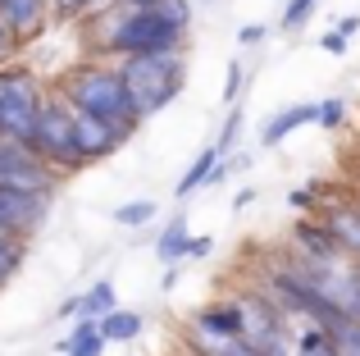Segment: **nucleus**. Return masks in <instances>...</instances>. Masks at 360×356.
<instances>
[{"instance_id":"9b49d317","label":"nucleus","mask_w":360,"mask_h":356,"mask_svg":"<svg viewBox=\"0 0 360 356\" xmlns=\"http://www.w3.org/2000/svg\"><path fill=\"white\" fill-rule=\"evenodd\" d=\"M292 238H297V247H301V260H347L342 242L333 238V229H328V224L301 220L297 229H292Z\"/></svg>"},{"instance_id":"c756f323","label":"nucleus","mask_w":360,"mask_h":356,"mask_svg":"<svg viewBox=\"0 0 360 356\" xmlns=\"http://www.w3.org/2000/svg\"><path fill=\"white\" fill-rule=\"evenodd\" d=\"M205 251H210V242H205V238H192V251H187V256H205Z\"/></svg>"},{"instance_id":"f8f14e48","label":"nucleus","mask_w":360,"mask_h":356,"mask_svg":"<svg viewBox=\"0 0 360 356\" xmlns=\"http://www.w3.org/2000/svg\"><path fill=\"white\" fill-rule=\"evenodd\" d=\"M315 119H319V106H288V110H278V115L260 128V142L264 146H278L283 137H292L301 124H315Z\"/></svg>"},{"instance_id":"9d476101","label":"nucleus","mask_w":360,"mask_h":356,"mask_svg":"<svg viewBox=\"0 0 360 356\" xmlns=\"http://www.w3.org/2000/svg\"><path fill=\"white\" fill-rule=\"evenodd\" d=\"M46 9H51V0H0V23L9 27L14 42H27L41 32Z\"/></svg>"},{"instance_id":"1a4fd4ad","label":"nucleus","mask_w":360,"mask_h":356,"mask_svg":"<svg viewBox=\"0 0 360 356\" xmlns=\"http://www.w3.org/2000/svg\"><path fill=\"white\" fill-rule=\"evenodd\" d=\"M192 329H205L214 338H246V315L242 302H210L192 315Z\"/></svg>"},{"instance_id":"20e7f679","label":"nucleus","mask_w":360,"mask_h":356,"mask_svg":"<svg viewBox=\"0 0 360 356\" xmlns=\"http://www.w3.org/2000/svg\"><path fill=\"white\" fill-rule=\"evenodd\" d=\"M32 155L46 165V170L55 174H73L82 170V146H78V133H73V106L55 91V96H46L41 115H37V133H32Z\"/></svg>"},{"instance_id":"2eb2a0df","label":"nucleus","mask_w":360,"mask_h":356,"mask_svg":"<svg viewBox=\"0 0 360 356\" xmlns=\"http://www.w3.org/2000/svg\"><path fill=\"white\" fill-rule=\"evenodd\" d=\"M119 311V297H115V284L110 279H101V284H91L87 293H82V311L78 320H105V315Z\"/></svg>"},{"instance_id":"a211bd4d","label":"nucleus","mask_w":360,"mask_h":356,"mask_svg":"<svg viewBox=\"0 0 360 356\" xmlns=\"http://www.w3.org/2000/svg\"><path fill=\"white\" fill-rule=\"evenodd\" d=\"M315 5H319V0H288V9H283V18H278V23L288 27V32H297V27H306V23H310Z\"/></svg>"},{"instance_id":"39448f33","label":"nucleus","mask_w":360,"mask_h":356,"mask_svg":"<svg viewBox=\"0 0 360 356\" xmlns=\"http://www.w3.org/2000/svg\"><path fill=\"white\" fill-rule=\"evenodd\" d=\"M41 106H46V91L32 69H0V142H18L32 151Z\"/></svg>"},{"instance_id":"f3484780","label":"nucleus","mask_w":360,"mask_h":356,"mask_svg":"<svg viewBox=\"0 0 360 356\" xmlns=\"http://www.w3.org/2000/svg\"><path fill=\"white\" fill-rule=\"evenodd\" d=\"M101 324V338L105 343H132L141 333V315H132V311H115V315H105V320H96Z\"/></svg>"},{"instance_id":"393cba45","label":"nucleus","mask_w":360,"mask_h":356,"mask_svg":"<svg viewBox=\"0 0 360 356\" xmlns=\"http://www.w3.org/2000/svg\"><path fill=\"white\" fill-rule=\"evenodd\" d=\"M238 128H242V115L233 110L229 124H224V133H219V142H214V146H219V155H229V146H233V137H238Z\"/></svg>"},{"instance_id":"5701e85b","label":"nucleus","mask_w":360,"mask_h":356,"mask_svg":"<svg viewBox=\"0 0 360 356\" xmlns=\"http://www.w3.org/2000/svg\"><path fill=\"white\" fill-rule=\"evenodd\" d=\"M91 5H96V0H51V9L60 18H78V14H87Z\"/></svg>"},{"instance_id":"4be33fe9","label":"nucleus","mask_w":360,"mask_h":356,"mask_svg":"<svg viewBox=\"0 0 360 356\" xmlns=\"http://www.w3.org/2000/svg\"><path fill=\"white\" fill-rule=\"evenodd\" d=\"M242 78H246L242 60H233V64H229V82H224V106H238V96H242Z\"/></svg>"},{"instance_id":"7c9ffc66","label":"nucleus","mask_w":360,"mask_h":356,"mask_svg":"<svg viewBox=\"0 0 360 356\" xmlns=\"http://www.w3.org/2000/svg\"><path fill=\"white\" fill-rule=\"evenodd\" d=\"M123 5H155V0H123Z\"/></svg>"},{"instance_id":"423d86ee","label":"nucleus","mask_w":360,"mask_h":356,"mask_svg":"<svg viewBox=\"0 0 360 356\" xmlns=\"http://www.w3.org/2000/svg\"><path fill=\"white\" fill-rule=\"evenodd\" d=\"M55 183H60V174L46 170L27 146L0 142V187H9V192H27V196H51Z\"/></svg>"},{"instance_id":"6ab92c4d","label":"nucleus","mask_w":360,"mask_h":356,"mask_svg":"<svg viewBox=\"0 0 360 356\" xmlns=\"http://www.w3.org/2000/svg\"><path fill=\"white\" fill-rule=\"evenodd\" d=\"M333 348H338V356H360V320H347L333 333Z\"/></svg>"},{"instance_id":"aec40b11","label":"nucleus","mask_w":360,"mask_h":356,"mask_svg":"<svg viewBox=\"0 0 360 356\" xmlns=\"http://www.w3.org/2000/svg\"><path fill=\"white\" fill-rule=\"evenodd\" d=\"M150 215H155V201H128V205H119V210H115V220L132 229V224H146Z\"/></svg>"},{"instance_id":"bb28decb","label":"nucleus","mask_w":360,"mask_h":356,"mask_svg":"<svg viewBox=\"0 0 360 356\" xmlns=\"http://www.w3.org/2000/svg\"><path fill=\"white\" fill-rule=\"evenodd\" d=\"M310 201H315V187H297V192H288V205H297V210H306Z\"/></svg>"},{"instance_id":"dca6fc26","label":"nucleus","mask_w":360,"mask_h":356,"mask_svg":"<svg viewBox=\"0 0 360 356\" xmlns=\"http://www.w3.org/2000/svg\"><path fill=\"white\" fill-rule=\"evenodd\" d=\"M187 251H192V233H187V220L178 215V220L169 224L165 233H160V242H155V256L165 260V265H174V260H183Z\"/></svg>"},{"instance_id":"412c9836","label":"nucleus","mask_w":360,"mask_h":356,"mask_svg":"<svg viewBox=\"0 0 360 356\" xmlns=\"http://www.w3.org/2000/svg\"><path fill=\"white\" fill-rule=\"evenodd\" d=\"M23 251H27V242H0V284H5V279L18 269Z\"/></svg>"},{"instance_id":"cd10ccee","label":"nucleus","mask_w":360,"mask_h":356,"mask_svg":"<svg viewBox=\"0 0 360 356\" xmlns=\"http://www.w3.org/2000/svg\"><path fill=\"white\" fill-rule=\"evenodd\" d=\"M238 42H242V46H251V42H264V23H246L242 32H238Z\"/></svg>"},{"instance_id":"f03ea898","label":"nucleus","mask_w":360,"mask_h":356,"mask_svg":"<svg viewBox=\"0 0 360 356\" xmlns=\"http://www.w3.org/2000/svg\"><path fill=\"white\" fill-rule=\"evenodd\" d=\"M60 96L69 101L73 110H82V115H91V119H101L105 128H115L123 142H128V137L141 128L137 101H132L128 82H123V73H119V64L91 60V64H78V69H69V73H64V82H60Z\"/></svg>"},{"instance_id":"c85d7f7f","label":"nucleus","mask_w":360,"mask_h":356,"mask_svg":"<svg viewBox=\"0 0 360 356\" xmlns=\"http://www.w3.org/2000/svg\"><path fill=\"white\" fill-rule=\"evenodd\" d=\"M9 46H14V37H9V27L0 23V60H5V51H9Z\"/></svg>"},{"instance_id":"0eeeda50","label":"nucleus","mask_w":360,"mask_h":356,"mask_svg":"<svg viewBox=\"0 0 360 356\" xmlns=\"http://www.w3.org/2000/svg\"><path fill=\"white\" fill-rule=\"evenodd\" d=\"M46 201H51V196H27V192L0 187V229H9L14 238H27V233L46 220Z\"/></svg>"},{"instance_id":"f257e3e1","label":"nucleus","mask_w":360,"mask_h":356,"mask_svg":"<svg viewBox=\"0 0 360 356\" xmlns=\"http://www.w3.org/2000/svg\"><path fill=\"white\" fill-rule=\"evenodd\" d=\"M192 23L187 0H155V5H123L105 23V51L119 60H141V55H178Z\"/></svg>"},{"instance_id":"ddd939ff","label":"nucleus","mask_w":360,"mask_h":356,"mask_svg":"<svg viewBox=\"0 0 360 356\" xmlns=\"http://www.w3.org/2000/svg\"><path fill=\"white\" fill-rule=\"evenodd\" d=\"M64 356H101L105 352V338H101V324L96 320H78L69 338H60Z\"/></svg>"},{"instance_id":"a878e982","label":"nucleus","mask_w":360,"mask_h":356,"mask_svg":"<svg viewBox=\"0 0 360 356\" xmlns=\"http://www.w3.org/2000/svg\"><path fill=\"white\" fill-rule=\"evenodd\" d=\"M319 46H324L328 55H347V32H342V27H338V32H324V42H319Z\"/></svg>"},{"instance_id":"b1692460","label":"nucleus","mask_w":360,"mask_h":356,"mask_svg":"<svg viewBox=\"0 0 360 356\" xmlns=\"http://www.w3.org/2000/svg\"><path fill=\"white\" fill-rule=\"evenodd\" d=\"M315 124H319V128H338V124H342V101H324Z\"/></svg>"},{"instance_id":"7ed1b4c3","label":"nucleus","mask_w":360,"mask_h":356,"mask_svg":"<svg viewBox=\"0 0 360 356\" xmlns=\"http://www.w3.org/2000/svg\"><path fill=\"white\" fill-rule=\"evenodd\" d=\"M119 73L128 82L132 101H137V115L150 119L165 106H174L187 87V64L183 55H141V60H119Z\"/></svg>"},{"instance_id":"6e6552de","label":"nucleus","mask_w":360,"mask_h":356,"mask_svg":"<svg viewBox=\"0 0 360 356\" xmlns=\"http://www.w3.org/2000/svg\"><path fill=\"white\" fill-rule=\"evenodd\" d=\"M73 133H78V146H82V160H87V165L105 160V155H115L123 146V137L115 133V128H105L101 119L82 115V110H73Z\"/></svg>"},{"instance_id":"4468645a","label":"nucleus","mask_w":360,"mask_h":356,"mask_svg":"<svg viewBox=\"0 0 360 356\" xmlns=\"http://www.w3.org/2000/svg\"><path fill=\"white\" fill-rule=\"evenodd\" d=\"M219 165H224L219 146H205V151H201V155L192 160V170H187L183 178H178V196H192L196 187H205V183L214 178V170H219Z\"/></svg>"}]
</instances>
